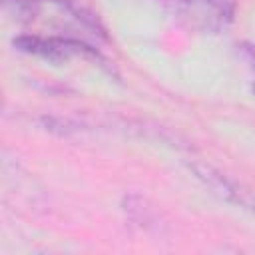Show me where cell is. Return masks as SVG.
<instances>
[{"label": "cell", "mask_w": 255, "mask_h": 255, "mask_svg": "<svg viewBox=\"0 0 255 255\" xmlns=\"http://www.w3.org/2000/svg\"><path fill=\"white\" fill-rule=\"evenodd\" d=\"M195 173H197V177L203 179L219 197L229 199V201H235V203H243L241 191H237V187H235L229 179H225L221 173H217V171H213L211 167H205V165H195Z\"/></svg>", "instance_id": "3"}, {"label": "cell", "mask_w": 255, "mask_h": 255, "mask_svg": "<svg viewBox=\"0 0 255 255\" xmlns=\"http://www.w3.org/2000/svg\"><path fill=\"white\" fill-rule=\"evenodd\" d=\"M14 48L24 52V54H34V56H42L48 58L52 62H64L70 60L74 56H84V58H92V60H102V56L72 38H40V36H18L14 38Z\"/></svg>", "instance_id": "2"}, {"label": "cell", "mask_w": 255, "mask_h": 255, "mask_svg": "<svg viewBox=\"0 0 255 255\" xmlns=\"http://www.w3.org/2000/svg\"><path fill=\"white\" fill-rule=\"evenodd\" d=\"M235 0H173L175 16L201 34L223 32L235 16Z\"/></svg>", "instance_id": "1"}, {"label": "cell", "mask_w": 255, "mask_h": 255, "mask_svg": "<svg viewBox=\"0 0 255 255\" xmlns=\"http://www.w3.org/2000/svg\"><path fill=\"white\" fill-rule=\"evenodd\" d=\"M4 12L16 20L18 24H28L34 22L36 16L40 14V4L38 0H2Z\"/></svg>", "instance_id": "4"}, {"label": "cell", "mask_w": 255, "mask_h": 255, "mask_svg": "<svg viewBox=\"0 0 255 255\" xmlns=\"http://www.w3.org/2000/svg\"><path fill=\"white\" fill-rule=\"evenodd\" d=\"M241 50H243V54H245L247 62H249V64H253V68H255V44H243V46H241Z\"/></svg>", "instance_id": "5"}, {"label": "cell", "mask_w": 255, "mask_h": 255, "mask_svg": "<svg viewBox=\"0 0 255 255\" xmlns=\"http://www.w3.org/2000/svg\"><path fill=\"white\" fill-rule=\"evenodd\" d=\"M253 94H255V84H253Z\"/></svg>", "instance_id": "6"}]
</instances>
